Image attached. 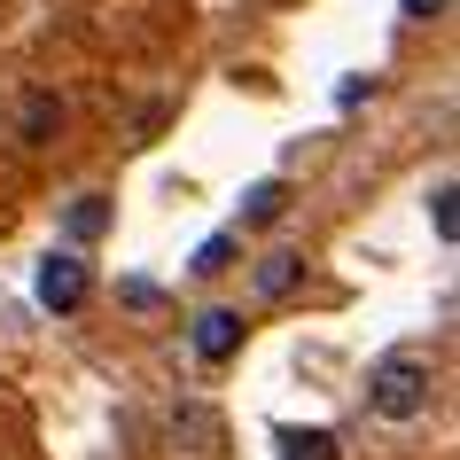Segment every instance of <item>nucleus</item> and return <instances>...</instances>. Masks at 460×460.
<instances>
[{
	"instance_id": "nucleus-1",
	"label": "nucleus",
	"mask_w": 460,
	"mask_h": 460,
	"mask_svg": "<svg viewBox=\"0 0 460 460\" xmlns=\"http://www.w3.org/2000/svg\"><path fill=\"white\" fill-rule=\"evenodd\" d=\"M429 398H437L429 351H383L375 375H367V413H375V421H421Z\"/></svg>"
},
{
	"instance_id": "nucleus-2",
	"label": "nucleus",
	"mask_w": 460,
	"mask_h": 460,
	"mask_svg": "<svg viewBox=\"0 0 460 460\" xmlns=\"http://www.w3.org/2000/svg\"><path fill=\"white\" fill-rule=\"evenodd\" d=\"M31 289H40V305H48V313H78V305L94 296V273H86V258H78V250H48Z\"/></svg>"
},
{
	"instance_id": "nucleus-3",
	"label": "nucleus",
	"mask_w": 460,
	"mask_h": 460,
	"mask_svg": "<svg viewBox=\"0 0 460 460\" xmlns=\"http://www.w3.org/2000/svg\"><path fill=\"white\" fill-rule=\"evenodd\" d=\"M188 343H195V359H203V367H226L234 351H243V313H234V305H211V313H195Z\"/></svg>"
},
{
	"instance_id": "nucleus-4",
	"label": "nucleus",
	"mask_w": 460,
	"mask_h": 460,
	"mask_svg": "<svg viewBox=\"0 0 460 460\" xmlns=\"http://www.w3.org/2000/svg\"><path fill=\"white\" fill-rule=\"evenodd\" d=\"M55 133H63V94H55V86H24V102H16V141L48 148Z\"/></svg>"
},
{
	"instance_id": "nucleus-5",
	"label": "nucleus",
	"mask_w": 460,
	"mask_h": 460,
	"mask_svg": "<svg viewBox=\"0 0 460 460\" xmlns=\"http://www.w3.org/2000/svg\"><path fill=\"white\" fill-rule=\"evenodd\" d=\"M296 281H305V258L296 250H266L258 258V296H289Z\"/></svg>"
},
{
	"instance_id": "nucleus-6",
	"label": "nucleus",
	"mask_w": 460,
	"mask_h": 460,
	"mask_svg": "<svg viewBox=\"0 0 460 460\" xmlns=\"http://www.w3.org/2000/svg\"><path fill=\"white\" fill-rule=\"evenodd\" d=\"M63 226H71V243H94L102 226H110V203H102V195H78L71 211H63Z\"/></svg>"
},
{
	"instance_id": "nucleus-7",
	"label": "nucleus",
	"mask_w": 460,
	"mask_h": 460,
	"mask_svg": "<svg viewBox=\"0 0 460 460\" xmlns=\"http://www.w3.org/2000/svg\"><path fill=\"white\" fill-rule=\"evenodd\" d=\"M281 211H289V188H281V180H258V188H250V203H243L250 226H273Z\"/></svg>"
},
{
	"instance_id": "nucleus-8",
	"label": "nucleus",
	"mask_w": 460,
	"mask_h": 460,
	"mask_svg": "<svg viewBox=\"0 0 460 460\" xmlns=\"http://www.w3.org/2000/svg\"><path fill=\"white\" fill-rule=\"evenodd\" d=\"M281 460H336L328 429H281Z\"/></svg>"
},
{
	"instance_id": "nucleus-9",
	"label": "nucleus",
	"mask_w": 460,
	"mask_h": 460,
	"mask_svg": "<svg viewBox=\"0 0 460 460\" xmlns=\"http://www.w3.org/2000/svg\"><path fill=\"white\" fill-rule=\"evenodd\" d=\"M429 218H437V243H460V203H453V180L429 188Z\"/></svg>"
},
{
	"instance_id": "nucleus-10",
	"label": "nucleus",
	"mask_w": 460,
	"mask_h": 460,
	"mask_svg": "<svg viewBox=\"0 0 460 460\" xmlns=\"http://www.w3.org/2000/svg\"><path fill=\"white\" fill-rule=\"evenodd\" d=\"M226 266H234V234H211L195 250V273H226Z\"/></svg>"
},
{
	"instance_id": "nucleus-11",
	"label": "nucleus",
	"mask_w": 460,
	"mask_h": 460,
	"mask_svg": "<svg viewBox=\"0 0 460 460\" xmlns=\"http://www.w3.org/2000/svg\"><path fill=\"white\" fill-rule=\"evenodd\" d=\"M445 8H453V0H406V16H413V24H429V16H445Z\"/></svg>"
}]
</instances>
